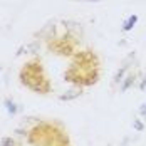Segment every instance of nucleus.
Here are the masks:
<instances>
[{
	"mask_svg": "<svg viewBox=\"0 0 146 146\" xmlns=\"http://www.w3.org/2000/svg\"><path fill=\"white\" fill-rule=\"evenodd\" d=\"M5 106H7V111H9V114H12V116H14L15 113H17V108H15V104L10 101V99H7V101H5Z\"/></svg>",
	"mask_w": 146,
	"mask_h": 146,
	"instance_id": "3",
	"label": "nucleus"
},
{
	"mask_svg": "<svg viewBox=\"0 0 146 146\" xmlns=\"http://www.w3.org/2000/svg\"><path fill=\"white\" fill-rule=\"evenodd\" d=\"M126 69H128V67L124 66V67H123L121 71H117V74H116V76H114V82H121V81H123L121 77H123V74H124V71H126Z\"/></svg>",
	"mask_w": 146,
	"mask_h": 146,
	"instance_id": "5",
	"label": "nucleus"
},
{
	"mask_svg": "<svg viewBox=\"0 0 146 146\" xmlns=\"http://www.w3.org/2000/svg\"><path fill=\"white\" fill-rule=\"evenodd\" d=\"M136 22H138V15H129V17L123 22V30H124V32H129V30L136 25Z\"/></svg>",
	"mask_w": 146,
	"mask_h": 146,
	"instance_id": "1",
	"label": "nucleus"
},
{
	"mask_svg": "<svg viewBox=\"0 0 146 146\" xmlns=\"http://www.w3.org/2000/svg\"><path fill=\"white\" fill-rule=\"evenodd\" d=\"M77 96H81V91H69L67 94H62L60 96V101H71V99L77 98Z\"/></svg>",
	"mask_w": 146,
	"mask_h": 146,
	"instance_id": "2",
	"label": "nucleus"
},
{
	"mask_svg": "<svg viewBox=\"0 0 146 146\" xmlns=\"http://www.w3.org/2000/svg\"><path fill=\"white\" fill-rule=\"evenodd\" d=\"M139 114H141V116H145V117H146V104H143V106L139 108Z\"/></svg>",
	"mask_w": 146,
	"mask_h": 146,
	"instance_id": "7",
	"label": "nucleus"
},
{
	"mask_svg": "<svg viewBox=\"0 0 146 146\" xmlns=\"http://www.w3.org/2000/svg\"><path fill=\"white\" fill-rule=\"evenodd\" d=\"M131 84H134V76H128V77H126V82L121 86V91H126Z\"/></svg>",
	"mask_w": 146,
	"mask_h": 146,
	"instance_id": "4",
	"label": "nucleus"
},
{
	"mask_svg": "<svg viewBox=\"0 0 146 146\" xmlns=\"http://www.w3.org/2000/svg\"><path fill=\"white\" fill-rule=\"evenodd\" d=\"M2 143H3V145H5V146H12V145H14V141H10L9 138H5V139H3Z\"/></svg>",
	"mask_w": 146,
	"mask_h": 146,
	"instance_id": "8",
	"label": "nucleus"
},
{
	"mask_svg": "<svg viewBox=\"0 0 146 146\" xmlns=\"http://www.w3.org/2000/svg\"><path fill=\"white\" fill-rule=\"evenodd\" d=\"M133 126H134V128H136L138 131H143V124H141L139 121H134V124H133Z\"/></svg>",
	"mask_w": 146,
	"mask_h": 146,
	"instance_id": "6",
	"label": "nucleus"
},
{
	"mask_svg": "<svg viewBox=\"0 0 146 146\" xmlns=\"http://www.w3.org/2000/svg\"><path fill=\"white\" fill-rule=\"evenodd\" d=\"M86 2H101V0H86Z\"/></svg>",
	"mask_w": 146,
	"mask_h": 146,
	"instance_id": "9",
	"label": "nucleus"
}]
</instances>
